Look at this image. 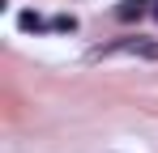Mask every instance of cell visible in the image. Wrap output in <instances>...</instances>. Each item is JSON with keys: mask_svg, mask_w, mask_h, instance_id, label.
<instances>
[{"mask_svg": "<svg viewBox=\"0 0 158 153\" xmlns=\"http://www.w3.org/2000/svg\"><path fill=\"white\" fill-rule=\"evenodd\" d=\"M90 55H94V60H111V55H145V60H158V43H145V38L137 34V38H120V43L94 47Z\"/></svg>", "mask_w": 158, "mask_h": 153, "instance_id": "6da1fadb", "label": "cell"}, {"mask_svg": "<svg viewBox=\"0 0 158 153\" xmlns=\"http://www.w3.org/2000/svg\"><path fill=\"white\" fill-rule=\"evenodd\" d=\"M17 26H22L26 34H43V30H52V22H47V17H43L39 9H26V13L17 17Z\"/></svg>", "mask_w": 158, "mask_h": 153, "instance_id": "7a4b0ae2", "label": "cell"}, {"mask_svg": "<svg viewBox=\"0 0 158 153\" xmlns=\"http://www.w3.org/2000/svg\"><path fill=\"white\" fill-rule=\"evenodd\" d=\"M154 22H158V4H154Z\"/></svg>", "mask_w": 158, "mask_h": 153, "instance_id": "5b68a950", "label": "cell"}, {"mask_svg": "<svg viewBox=\"0 0 158 153\" xmlns=\"http://www.w3.org/2000/svg\"><path fill=\"white\" fill-rule=\"evenodd\" d=\"M141 13H145V0H120L115 4V17L120 22H141Z\"/></svg>", "mask_w": 158, "mask_h": 153, "instance_id": "3957f363", "label": "cell"}, {"mask_svg": "<svg viewBox=\"0 0 158 153\" xmlns=\"http://www.w3.org/2000/svg\"><path fill=\"white\" fill-rule=\"evenodd\" d=\"M52 30H60V34H73V30H77V17H73V13H56V17H52Z\"/></svg>", "mask_w": 158, "mask_h": 153, "instance_id": "277c9868", "label": "cell"}]
</instances>
